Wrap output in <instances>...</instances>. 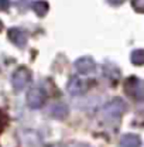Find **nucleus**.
Returning <instances> with one entry per match:
<instances>
[{
    "label": "nucleus",
    "instance_id": "423d86ee",
    "mask_svg": "<svg viewBox=\"0 0 144 147\" xmlns=\"http://www.w3.org/2000/svg\"><path fill=\"white\" fill-rule=\"evenodd\" d=\"M75 69L82 75H88L95 71V61L90 57H81L75 61Z\"/></svg>",
    "mask_w": 144,
    "mask_h": 147
},
{
    "label": "nucleus",
    "instance_id": "39448f33",
    "mask_svg": "<svg viewBox=\"0 0 144 147\" xmlns=\"http://www.w3.org/2000/svg\"><path fill=\"white\" fill-rule=\"evenodd\" d=\"M7 36H9V40L16 47H18V48L26 47V44H27V33L24 30H21L18 27H13V28L9 30V34Z\"/></svg>",
    "mask_w": 144,
    "mask_h": 147
},
{
    "label": "nucleus",
    "instance_id": "1a4fd4ad",
    "mask_svg": "<svg viewBox=\"0 0 144 147\" xmlns=\"http://www.w3.org/2000/svg\"><path fill=\"white\" fill-rule=\"evenodd\" d=\"M141 140L137 134H124L120 139V147H140Z\"/></svg>",
    "mask_w": 144,
    "mask_h": 147
},
{
    "label": "nucleus",
    "instance_id": "f8f14e48",
    "mask_svg": "<svg viewBox=\"0 0 144 147\" xmlns=\"http://www.w3.org/2000/svg\"><path fill=\"white\" fill-rule=\"evenodd\" d=\"M131 62L134 65H143L144 64V50H134L131 53Z\"/></svg>",
    "mask_w": 144,
    "mask_h": 147
},
{
    "label": "nucleus",
    "instance_id": "4468645a",
    "mask_svg": "<svg viewBox=\"0 0 144 147\" xmlns=\"http://www.w3.org/2000/svg\"><path fill=\"white\" fill-rule=\"evenodd\" d=\"M10 7V0H0V11H4Z\"/></svg>",
    "mask_w": 144,
    "mask_h": 147
},
{
    "label": "nucleus",
    "instance_id": "9b49d317",
    "mask_svg": "<svg viewBox=\"0 0 144 147\" xmlns=\"http://www.w3.org/2000/svg\"><path fill=\"white\" fill-rule=\"evenodd\" d=\"M103 69H105V76L109 78L110 81H117L119 78H120V71H119V68L116 67V65H113V64H106L105 67H103Z\"/></svg>",
    "mask_w": 144,
    "mask_h": 147
},
{
    "label": "nucleus",
    "instance_id": "20e7f679",
    "mask_svg": "<svg viewBox=\"0 0 144 147\" xmlns=\"http://www.w3.org/2000/svg\"><path fill=\"white\" fill-rule=\"evenodd\" d=\"M45 102V92L41 88H31L27 93V103L31 109H40Z\"/></svg>",
    "mask_w": 144,
    "mask_h": 147
},
{
    "label": "nucleus",
    "instance_id": "ddd939ff",
    "mask_svg": "<svg viewBox=\"0 0 144 147\" xmlns=\"http://www.w3.org/2000/svg\"><path fill=\"white\" fill-rule=\"evenodd\" d=\"M131 6L137 13H144V0H131Z\"/></svg>",
    "mask_w": 144,
    "mask_h": 147
},
{
    "label": "nucleus",
    "instance_id": "2eb2a0df",
    "mask_svg": "<svg viewBox=\"0 0 144 147\" xmlns=\"http://www.w3.org/2000/svg\"><path fill=\"white\" fill-rule=\"evenodd\" d=\"M110 4H120V3H123L124 0H108Z\"/></svg>",
    "mask_w": 144,
    "mask_h": 147
},
{
    "label": "nucleus",
    "instance_id": "6e6552de",
    "mask_svg": "<svg viewBox=\"0 0 144 147\" xmlns=\"http://www.w3.org/2000/svg\"><path fill=\"white\" fill-rule=\"evenodd\" d=\"M68 106L64 103H55L48 109V115L54 119H65L68 116Z\"/></svg>",
    "mask_w": 144,
    "mask_h": 147
},
{
    "label": "nucleus",
    "instance_id": "0eeeda50",
    "mask_svg": "<svg viewBox=\"0 0 144 147\" xmlns=\"http://www.w3.org/2000/svg\"><path fill=\"white\" fill-rule=\"evenodd\" d=\"M68 92L71 93V95H81V93H83L85 89H86V85H85V82L81 79V78H78V76H73L71 78V81L68 82Z\"/></svg>",
    "mask_w": 144,
    "mask_h": 147
},
{
    "label": "nucleus",
    "instance_id": "f3484780",
    "mask_svg": "<svg viewBox=\"0 0 144 147\" xmlns=\"http://www.w3.org/2000/svg\"><path fill=\"white\" fill-rule=\"evenodd\" d=\"M1 28H3V23L0 21V31H1Z\"/></svg>",
    "mask_w": 144,
    "mask_h": 147
},
{
    "label": "nucleus",
    "instance_id": "f03ea898",
    "mask_svg": "<svg viewBox=\"0 0 144 147\" xmlns=\"http://www.w3.org/2000/svg\"><path fill=\"white\" fill-rule=\"evenodd\" d=\"M124 92L134 100H144V81L137 76H130L124 81Z\"/></svg>",
    "mask_w": 144,
    "mask_h": 147
},
{
    "label": "nucleus",
    "instance_id": "9d476101",
    "mask_svg": "<svg viewBox=\"0 0 144 147\" xmlns=\"http://www.w3.org/2000/svg\"><path fill=\"white\" fill-rule=\"evenodd\" d=\"M31 7L34 10L38 17H44L47 13H48V3L44 1V0H37V1H33L31 3Z\"/></svg>",
    "mask_w": 144,
    "mask_h": 147
},
{
    "label": "nucleus",
    "instance_id": "dca6fc26",
    "mask_svg": "<svg viewBox=\"0 0 144 147\" xmlns=\"http://www.w3.org/2000/svg\"><path fill=\"white\" fill-rule=\"evenodd\" d=\"M68 147H88V146H85V144H78V143H72V144H69Z\"/></svg>",
    "mask_w": 144,
    "mask_h": 147
},
{
    "label": "nucleus",
    "instance_id": "a211bd4d",
    "mask_svg": "<svg viewBox=\"0 0 144 147\" xmlns=\"http://www.w3.org/2000/svg\"><path fill=\"white\" fill-rule=\"evenodd\" d=\"M54 147H61V146H54Z\"/></svg>",
    "mask_w": 144,
    "mask_h": 147
},
{
    "label": "nucleus",
    "instance_id": "7ed1b4c3",
    "mask_svg": "<svg viewBox=\"0 0 144 147\" xmlns=\"http://www.w3.org/2000/svg\"><path fill=\"white\" fill-rule=\"evenodd\" d=\"M30 82H31V71L26 67H21V68L16 69L13 76H11V84H13V88L16 91L24 89Z\"/></svg>",
    "mask_w": 144,
    "mask_h": 147
},
{
    "label": "nucleus",
    "instance_id": "f257e3e1",
    "mask_svg": "<svg viewBox=\"0 0 144 147\" xmlns=\"http://www.w3.org/2000/svg\"><path fill=\"white\" fill-rule=\"evenodd\" d=\"M126 102L120 98H116L113 100H110L109 103H106L102 109V115L106 120H119V117L126 112Z\"/></svg>",
    "mask_w": 144,
    "mask_h": 147
}]
</instances>
